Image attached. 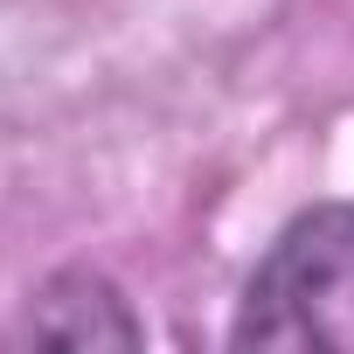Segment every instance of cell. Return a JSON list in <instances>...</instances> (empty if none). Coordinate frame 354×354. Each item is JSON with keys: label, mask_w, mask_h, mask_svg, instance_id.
I'll use <instances>...</instances> for the list:
<instances>
[{"label": "cell", "mask_w": 354, "mask_h": 354, "mask_svg": "<svg viewBox=\"0 0 354 354\" xmlns=\"http://www.w3.org/2000/svg\"><path fill=\"white\" fill-rule=\"evenodd\" d=\"M28 333L35 340H56V347H132L139 340V319L97 278H63V285H49L28 306Z\"/></svg>", "instance_id": "7a4b0ae2"}, {"label": "cell", "mask_w": 354, "mask_h": 354, "mask_svg": "<svg viewBox=\"0 0 354 354\" xmlns=\"http://www.w3.org/2000/svg\"><path fill=\"white\" fill-rule=\"evenodd\" d=\"M236 347L264 354H354V209H313L299 216L271 257L243 285V313L230 326Z\"/></svg>", "instance_id": "6da1fadb"}]
</instances>
